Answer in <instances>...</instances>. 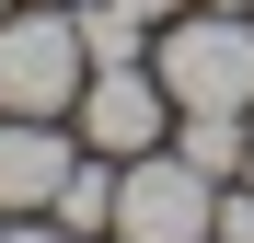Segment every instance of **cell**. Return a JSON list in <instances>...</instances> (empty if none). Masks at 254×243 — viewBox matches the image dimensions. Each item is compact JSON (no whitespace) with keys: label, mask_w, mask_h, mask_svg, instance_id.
Listing matches in <instances>:
<instances>
[{"label":"cell","mask_w":254,"mask_h":243,"mask_svg":"<svg viewBox=\"0 0 254 243\" xmlns=\"http://www.w3.org/2000/svg\"><path fill=\"white\" fill-rule=\"evenodd\" d=\"M243 185H254V128H243Z\"/></svg>","instance_id":"30bf717a"},{"label":"cell","mask_w":254,"mask_h":243,"mask_svg":"<svg viewBox=\"0 0 254 243\" xmlns=\"http://www.w3.org/2000/svg\"><path fill=\"white\" fill-rule=\"evenodd\" d=\"M47 220H58V232H81V243L116 232V162H104V151H81V162H69V185L47 197Z\"/></svg>","instance_id":"8992f818"},{"label":"cell","mask_w":254,"mask_h":243,"mask_svg":"<svg viewBox=\"0 0 254 243\" xmlns=\"http://www.w3.org/2000/svg\"><path fill=\"white\" fill-rule=\"evenodd\" d=\"M243 128H254V116H174V151L196 162L208 185H231L243 174Z\"/></svg>","instance_id":"52a82bcc"},{"label":"cell","mask_w":254,"mask_h":243,"mask_svg":"<svg viewBox=\"0 0 254 243\" xmlns=\"http://www.w3.org/2000/svg\"><path fill=\"white\" fill-rule=\"evenodd\" d=\"M0 243H81V232H58L47 209H23V220H0Z\"/></svg>","instance_id":"ba28073f"},{"label":"cell","mask_w":254,"mask_h":243,"mask_svg":"<svg viewBox=\"0 0 254 243\" xmlns=\"http://www.w3.org/2000/svg\"><path fill=\"white\" fill-rule=\"evenodd\" d=\"M150 70H162V93H174V116H254V12L185 0V12L150 35Z\"/></svg>","instance_id":"6da1fadb"},{"label":"cell","mask_w":254,"mask_h":243,"mask_svg":"<svg viewBox=\"0 0 254 243\" xmlns=\"http://www.w3.org/2000/svg\"><path fill=\"white\" fill-rule=\"evenodd\" d=\"M93 243H116V232H93Z\"/></svg>","instance_id":"7c38bea8"},{"label":"cell","mask_w":254,"mask_h":243,"mask_svg":"<svg viewBox=\"0 0 254 243\" xmlns=\"http://www.w3.org/2000/svg\"><path fill=\"white\" fill-rule=\"evenodd\" d=\"M69 128H81V151L139 162V151H162V139H174V93H162V70H150V58H116V70H93V81H81Z\"/></svg>","instance_id":"277c9868"},{"label":"cell","mask_w":254,"mask_h":243,"mask_svg":"<svg viewBox=\"0 0 254 243\" xmlns=\"http://www.w3.org/2000/svg\"><path fill=\"white\" fill-rule=\"evenodd\" d=\"M81 81H93V47H81L69 0H12L0 12V104L12 116H69Z\"/></svg>","instance_id":"7a4b0ae2"},{"label":"cell","mask_w":254,"mask_h":243,"mask_svg":"<svg viewBox=\"0 0 254 243\" xmlns=\"http://www.w3.org/2000/svg\"><path fill=\"white\" fill-rule=\"evenodd\" d=\"M208 12H254V0H208Z\"/></svg>","instance_id":"8fae6325"},{"label":"cell","mask_w":254,"mask_h":243,"mask_svg":"<svg viewBox=\"0 0 254 243\" xmlns=\"http://www.w3.org/2000/svg\"><path fill=\"white\" fill-rule=\"evenodd\" d=\"M0 12H12V0H0Z\"/></svg>","instance_id":"4fadbf2b"},{"label":"cell","mask_w":254,"mask_h":243,"mask_svg":"<svg viewBox=\"0 0 254 243\" xmlns=\"http://www.w3.org/2000/svg\"><path fill=\"white\" fill-rule=\"evenodd\" d=\"M127 12H139V23H174V12H185V0H127Z\"/></svg>","instance_id":"9c48e42d"},{"label":"cell","mask_w":254,"mask_h":243,"mask_svg":"<svg viewBox=\"0 0 254 243\" xmlns=\"http://www.w3.org/2000/svg\"><path fill=\"white\" fill-rule=\"evenodd\" d=\"M208 209H220V185L174 139L139 151V162H116V243H208Z\"/></svg>","instance_id":"3957f363"},{"label":"cell","mask_w":254,"mask_h":243,"mask_svg":"<svg viewBox=\"0 0 254 243\" xmlns=\"http://www.w3.org/2000/svg\"><path fill=\"white\" fill-rule=\"evenodd\" d=\"M69 162H81V128H69V116H12V104H0V220L47 209V197L69 185Z\"/></svg>","instance_id":"5b68a950"}]
</instances>
